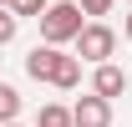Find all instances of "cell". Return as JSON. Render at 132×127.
<instances>
[{"label":"cell","instance_id":"cell-1","mask_svg":"<svg viewBox=\"0 0 132 127\" xmlns=\"http://www.w3.org/2000/svg\"><path fill=\"white\" fill-rule=\"evenodd\" d=\"M41 41H51V46H66V41H76V31H81V0H51L46 10H41Z\"/></svg>","mask_w":132,"mask_h":127},{"label":"cell","instance_id":"cell-2","mask_svg":"<svg viewBox=\"0 0 132 127\" xmlns=\"http://www.w3.org/2000/svg\"><path fill=\"white\" fill-rule=\"evenodd\" d=\"M112 51H117V31L112 26H102V20H86L81 31H76V56L81 61H112Z\"/></svg>","mask_w":132,"mask_h":127},{"label":"cell","instance_id":"cell-3","mask_svg":"<svg viewBox=\"0 0 132 127\" xmlns=\"http://www.w3.org/2000/svg\"><path fill=\"white\" fill-rule=\"evenodd\" d=\"M71 127H112V97H102V92L81 97L71 107Z\"/></svg>","mask_w":132,"mask_h":127},{"label":"cell","instance_id":"cell-4","mask_svg":"<svg viewBox=\"0 0 132 127\" xmlns=\"http://www.w3.org/2000/svg\"><path fill=\"white\" fill-rule=\"evenodd\" d=\"M56 61H61V46L46 41V46H36L31 56H26V76H31V81H51V76H56Z\"/></svg>","mask_w":132,"mask_h":127},{"label":"cell","instance_id":"cell-5","mask_svg":"<svg viewBox=\"0 0 132 127\" xmlns=\"http://www.w3.org/2000/svg\"><path fill=\"white\" fill-rule=\"evenodd\" d=\"M92 92H102V97H122V92H127V71H122V66H112V61H97V71H92Z\"/></svg>","mask_w":132,"mask_h":127},{"label":"cell","instance_id":"cell-6","mask_svg":"<svg viewBox=\"0 0 132 127\" xmlns=\"http://www.w3.org/2000/svg\"><path fill=\"white\" fill-rule=\"evenodd\" d=\"M51 86L76 92V86H81V56H61V61H56V76H51Z\"/></svg>","mask_w":132,"mask_h":127},{"label":"cell","instance_id":"cell-7","mask_svg":"<svg viewBox=\"0 0 132 127\" xmlns=\"http://www.w3.org/2000/svg\"><path fill=\"white\" fill-rule=\"evenodd\" d=\"M36 127H71V107H61V102H46V107L36 112Z\"/></svg>","mask_w":132,"mask_h":127},{"label":"cell","instance_id":"cell-8","mask_svg":"<svg viewBox=\"0 0 132 127\" xmlns=\"http://www.w3.org/2000/svg\"><path fill=\"white\" fill-rule=\"evenodd\" d=\"M20 117V92L10 81H0V122H15Z\"/></svg>","mask_w":132,"mask_h":127},{"label":"cell","instance_id":"cell-9","mask_svg":"<svg viewBox=\"0 0 132 127\" xmlns=\"http://www.w3.org/2000/svg\"><path fill=\"white\" fill-rule=\"evenodd\" d=\"M15 26H20V15L10 10V5H0V46H10V41H15Z\"/></svg>","mask_w":132,"mask_h":127},{"label":"cell","instance_id":"cell-10","mask_svg":"<svg viewBox=\"0 0 132 127\" xmlns=\"http://www.w3.org/2000/svg\"><path fill=\"white\" fill-rule=\"evenodd\" d=\"M51 0H15V15H41Z\"/></svg>","mask_w":132,"mask_h":127},{"label":"cell","instance_id":"cell-11","mask_svg":"<svg viewBox=\"0 0 132 127\" xmlns=\"http://www.w3.org/2000/svg\"><path fill=\"white\" fill-rule=\"evenodd\" d=\"M112 0H81V15H107Z\"/></svg>","mask_w":132,"mask_h":127},{"label":"cell","instance_id":"cell-12","mask_svg":"<svg viewBox=\"0 0 132 127\" xmlns=\"http://www.w3.org/2000/svg\"><path fill=\"white\" fill-rule=\"evenodd\" d=\"M122 36H127V41H132V15H127V20H122Z\"/></svg>","mask_w":132,"mask_h":127},{"label":"cell","instance_id":"cell-13","mask_svg":"<svg viewBox=\"0 0 132 127\" xmlns=\"http://www.w3.org/2000/svg\"><path fill=\"white\" fill-rule=\"evenodd\" d=\"M0 5H10V10H15V0H0Z\"/></svg>","mask_w":132,"mask_h":127},{"label":"cell","instance_id":"cell-14","mask_svg":"<svg viewBox=\"0 0 132 127\" xmlns=\"http://www.w3.org/2000/svg\"><path fill=\"white\" fill-rule=\"evenodd\" d=\"M0 127H20V122H0Z\"/></svg>","mask_w":132,"mask_h":127},{"label":"cell","instance_id":"cell-15","mask_svg":"<svg viewBox=\"0 0 132 127\" xmlns=\"http://www.w3.org/2000/svg\"><path fill=\"white\" fill-rule=\"evenodd\" d=\"M127 5H132V0H127Z\"/></svg>","mask_w":132,"mask_h":127}]
</instances>
